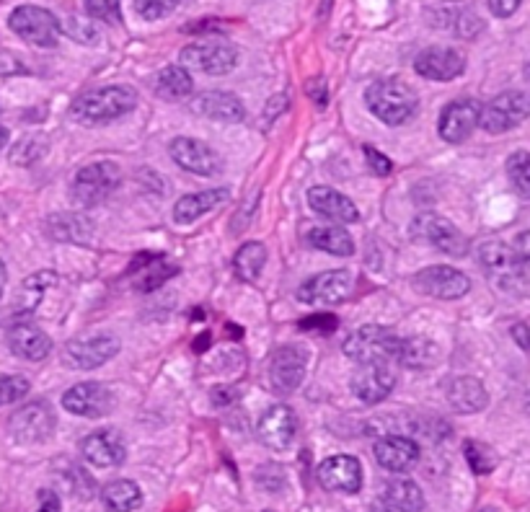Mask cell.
<instances>
[{
	"label": "cell",
	"instance_id": "obj_1",
	"mask_svg": "<svg viewBox=\"0 0 530 512\" xmlns=\"http://www.w3.org/2000/svg\"><path fill=\"white\" fill-rule=\"evenodd\" d=\"M476 259L494 288L507 295H518V298L528 295V256L518 254L515 246H507L502 241H487L479 246Z\"/></svg>",
	"mask_w": 530,
	"mask_h": 512
},
{
	"label": "cell",
	"instance_id": "obj_2",
	"mask_svg": "<svg viewBox=\"0 0 530 512\" xmlns=\"http://www.w3.org/2000/svg\"><path fill=\"white\" fill-rule=\"evenodd\" d=\"M138 107V91L132 86H104L86 91L73 101V117L83 125H109Z\"/></svg>",
	"mask_w": 530,
	"mask_h": 512
},
{
	"label": "cell",
	"instance_id": "obj_3",
	"mask_svg": "<svg viewBox=\"0 0 530 512\" xmlns=\"http://www.w3.org/2000/svg\"><path fill=\"white\" fill-rule=\"evenodd\" d=\"M365 104L375 119H381L391 127L406 125L419 109L414 88L406 86L399 78H381V81L370 83L365 91Z\"/></svg>",
	"mask_w": 530,
	"mask_h": 512
},
{
	"label": "cell",
	"instance_id": "obj_4",
	"mask_svg": "<svg viewBox=\"0 0 530 512\" xmlns=\"http://www.w3.org/2000/svg\"><path fill=\"white\" fill-rule=\"evenodd\" d=\"M401 342L404 337H399L393 329L386 326H360L357 331H352L350 337L344 339V355L355 360V363H388V360H399Z\"/></svg>",
	"mask_w": 530,
	"mask_h": 512
},
{
	"label": "cell",
	"instance_id": "obj_5",
	"mask_svg": "<svg viewBox=\"0 0 530 512\" xmlns=\"http://www.w3.org/2000/svg\"><path fill=\"white\" fill-rule=\"evenodd\" d=\"M119 187V166L112 161H99L83 166L73 179V200L83 207H96L106 202Z\"/></svg>",
	"mask_w": 530,
	"mask_h": 512
},
{
	"label": "cell",
	"instance_id": "obj_6",
	"mask_svg": "<svg viewBox=\"0 0 530 512\" xmlns=\"http://www.w3.org/2000/svg\"><path fill=\"white\" fill-rule=\"evenodd\" d=\"M530 112V101L525 91H505L492 99L487 107H481L479 125L489 135H502L512 127L523 125Z\"/></svg>",
	"mask_w": 530,
	"mask_h": 512
},
{
	"label": "cell",
	"instance_id": "obj_7",
	"mask_svg": "<svg viewBox=\"0 0 530 512\" xmlns=\"http://www.w3.org/2000/svg\"><path fill=\"white\" fill-rule=\"evenodd\" d=\"M8 26L24 42L37 44V47H55L57 39H60V21L47 8L19 6L8 16Z\"/></svg>",
	"mask_w": 530,
	"mask_h": 512
},
{
	"label": "cell",
	"instance_id": "obj_8",
	"mask_svg": "<svg viewBox=\"0 0 530 512\" xmlns=\"http://www.w3.org/2000/svg\"><path fill=\"white\" fill-rule=\"evenodd\" d=\"M412 236L422 244L435 246L448 256H466L468 254V238L458 231L450 220L440 218L435 213L417 215L412 223Z\"/></svg>",
	"mask_w": 530,
	"mask_h": 512
},
{
	"label": "cell",
	"instance_id": "obj_9",
	"mask_svg": "<svg viewBox=\"0 0 530 512\" xmlns=\"http://www.w3.org/2000/svg\"><path fill=\"white\" fill-rule=\"evenodd\" d=\"M352 288H355V280L347 269H326L321 275H313L311 280H306L298 288V300L300 303H308V306H337L342 300L350 298Z\"/></svg>",
	"mask_w": 530,
	"mask_h": 512
},
{
	"label": "cell",
	"instance_id": "obj_10",
	"mask_svg": "<svg viewBox=\"0 0 530 512\" xmlns=\"http://www.w3.org/2000/svg\"><path fill=\"white\" fill-rule=\"evenodd\" d=\"M414 288L437 300H458L471 290V280L450 264H432L414 275Z\"/></svg>",
	"mask_w": 530,
	"mask_h": 512
},
{
	"label": "cell",
	"instance_id": "obj_11",
	"mask_svg": "<svg viewBox=\"0 0 530 512\" xmlns=\"http://www.w3.org/2000/svg\"><path fill=\"white\" fill-rule=\"evenodd\" d=\"M181 63L192 70H202L207 75H228L238 63V52L233 44L220 39H205V42L189 44L181 52Z\"/></svg>",
	"mask_w": 530,
	"mask_h": 512
},
{
	"label": "cell",
	"instance_id": "obj_12",
	"mask_svg": "<svg viewBox=\"0 0 530 512\" xmlns=\"http://www.w3.org/2000/svg\"><path fill=\"white\" fill-rule=\"evenodd\" d=\"M55 409L47 401H32L11 417V435L19 443H47L55 435Z\"/></svg>",
	"mask_w": 530,
	"mask_h": 512
},
{
	"label": "cell",
	"instance_id": "obj_13",
	"mask_svg": "<svg viewBox=\"0 0 530 512\" xmlns=\"http://www.w3.org/2000/svg\"><path fill=\"white\" fill-rule=\"evenodd\" d=\"M119 352V339L112 334L75 339L65 344L63 363L70 370H96L106 365Z\"/></svg>",
	"mask_w": 530,
	"mask_h": 512
},
{
	"label": "cell",
	"instance_id": "obj_14",
	"mask_svg": "<svg viewBox=\"0 0 530 512\" xmlns=\"http://www.w3.org/2000/svg\"><path fill=\"white\" fill-rule=\"evenodd\" d=\"M308 368V352L300 344H285L272 355L269 363V381L277 394L287 396L298 391Z\"/></svg>",
	"mask_w": 530,
	"mask_h": 512
},
{
	"label": "cell",
	"instance_id": "obj_15",
	"mask_svg": "<svg viewBox=\"0 0 530 512\" xmlns=\"http://www.w3.org/2000/svg\"><path fill=\"white\" fill-rule=\"evenodd\" d=\"M63 406L75 417L99 419L114 409V394L104 383H75L63 394Z\"/></svg>",
	"mask_w": 530,
	"mask_h": 512
},
{
	"label": "cell",
	"instance_id": "obj_16",
	"mask_svg": "<svg viewBox=\"0 0 530 512\" xmlns=\"http://www.w3.org/2000/svg\"><path fill=\"white\" fill-rule=\"evenodd\" d=\"M481 107L474 99H458L443 109L437 119V132L440 138L450 145H458L471 138V132L479 127Z\"/></svg>",
	"mask_w": 530,
	"mask_h": 512
},
{
	"label": "cell",
	"instance_id": "obj_17",
	"mask_svg": "<svg viewBox=\"0 0 530 512\" xmlns=\"http://www.w3.org/2000/svg\"><path fill=\"white\" fill-rule=\"evenodd\" d=\"M169 153L174 158V163H179L181 169L197 176H215L223 169V161L218 158V153L202 140L194 138H176L171 140Z\"/></svg>",
	"mask_w": 530,
	"mask_h": 512
},
{
	"label": "cell",
	"instance_id": "obj_18",
	"mask_svg": "<svg viewBox=\"0 0 530 512\" xmlns=\"http://www.w3.org/2000/svg\"><path fill=\"white\" fill-rule=\"evenodd\" d=\"M396 375L386 363H362L352 375V394L365 404H381L391 396Z\"/></svg>",
	"mask_w": 530,
	"mask_h": 512
},
{
	"label": "cell",
	"instance_id": "obj_19",
	"mask_svg": "<svg viewBox=\"0 0 530 512\" xmlns=\"http://www.w3.org/2000/svg\"><path fill=\"white\" fill-rule=\"evenodd\" d=\"M318 484L329 492L355 494L362 487V466L355 456H331L318 466Z\"/></svg>",
	"mask_w": 530,
	"mask_h": 512
},
{
	"label": "cell",
	"instance_id": "obj_20",
	"mask_svg": "<svg viewBox=\"0 0 530 512\" xmlns=\"http://www.w3.org/2000/svg\"><path fill=\"white\" fill-rule=\"evenodd\" d=\"M373 453L375 461L391 474L412 471L419 463V456H422L419 445L412 438H404V435H386V438H381L373 445Z\"/></svg>",
	"mask_w": 530,
	"mask_h": 512
},
{
	"label": "cell",
	"instance_id": "obj_21",
	"mask_svg": "<svg viewBox=\"0 0 530 512\" xmlns=\"http://www.w3.org/2000/svg\"><path fill=\"white\" fill-rule=\"evenodd\" d=\"M298 435V419H295L293 409L285 404L269 406L267 412L259 419V438L267 448L285 450Z\"/></svg>",
	"mask_w": 530,
	"mask_h": 512
},
{
	"label": "cell",
	"instance_id": "obj_22",
	"mask_svg": "<svg viewBox=\"0 0 530 512\" xmlns=\"http://www.w3.org/2000/svg\"><path fill=\"white\" fill-rule=\"evenodd\" d=\"M81 453L88 463H94L99 469H109V466H119L127 458L125 438L117 430H96L91 432L81 445Z\"/></svg>",
	"mask_w": 530,
	"mask_h": 512
},
{
	"label": "cell",
	"instance_id": "obj_23",
	"mask_svg": "<svg viewBox=\"0 0 530 512\" xmlns=\"http://www.w3.org/2000/svg\"><path fill=\"white\" fill-rule=\"evenodd\" d=\"M466 68V60H463L461 52L456 50H445V47H430V50L419 52L417 60H414V70H417L422 78H430V81H456L458 75Z\"/></svg>",
	"mask_w": 530,
	"mask_h": 512
},
{
	"label": "cell",
	"instance_id": "obj_24",
	"mask_svg": "<svg viewBox=\"0 0 530 512\" xmlns=\"http://www.w3.org/2000/svg\"><path fill=\"white\" fill-rule=\"evenodd\" d=\"M308 205H311L313 213L324 215V218L334 220V223L350 225L360 220V213H357L355 202L331 187L308 189Z\"/></svg>",
	"mask_w": 530,
	"mask_h": 512
},
{
	"label": "cell",
	"instance_id": "obj_25",
	"mask_svg": "<svg viewBox=\"0 0 530 512\" xmlns=\"http://www.w3.org/2000/svg\"><path fill=\"white\" fill-rule=\"evenodd\" d=\"M445 399H448L453 412L474 414V412H481V409L487 406L489 394L479 378H471V375H458V378L448 381V386H445Z\"/></svg>",
	"mask_w": 530,
	"mask_h": 512
},
{
	"label": "cell",
	"instance_id": "obj_26",
	"mask_svg": "<svg viewBox=\"0 0 530 512\" xmlns=\"http://www.w3.org/2000/svg\"><path fill=\"white\" fill-rule=\"evenodd\" d=\"M8 347L21 360L39 363V360H44L52 352V339L39 326L24 321V324H16L8 331Z\"/></svg>",
	"mask_w": 530,
	"mask_h": 512
},
{
	"label": "cell",
	"instance_id": "obj_27",
	"mask_svg": "<svg viewBox=\"0 0 530 512\" xmlns=\"http://www.w3.org/2000/svg\"><path fill=\"white\" fill-rule=\"evenodd\" d=\"M192 112L215 122H244L246 109L241 99L225 91H205L192 101Z\"/></svg>",
	"mask_w": 530,
	"mask_h": 512
},
{
	"label": "cell",
	"instance_id": "obj_28",
	"mask_svg": "<svg viewBox=\"0 0 530 512\" xmlns=\"http://www.w3.org/2000/svg\"><path fill=\"white\" fill-rule=\"evenodd\" d=\"M138 269V290L140 293H153L156 288H161L163 282L171 280V277L179 272V267L163 259V254H138L135 262L130 264V272Z\"/></svg>",
	"mask_w": 530,
	"mask_h": 512
},
{
	"label": "cell",
	"instance_id": "obj_29",
	"mask_svg": "<svg viewBox=\"0 0 530 512\" xmlns=\"http://www.w3.org/2000/svg\"><path fill=\"white\" fill-rule=\"evenodd\" d=\"M228 189H205V192H194L181 197L174 205V220L179 225H189L194 220H200L202 215H207L210 210L223 205L228 200Z\"/></svg>",
	"mask_w": 530,
	"mask_h": 512
},
{
	"label": "cell",
	"instance_id": "obj_30",
	"mask_svg": "<svg viewBox=\"0 0 530 512\" xmlns=\"http://www.w3.org/2000/svg\"><path fill=\"white\" fill-rule=\"evenodd\" d=\"M383 502L396 512H422L424 494L412 479H393L383 489Z\"/></svg>",
	"mask_w": 530,
	"mask_h": 512
},
{
	"label": "cell",
	"instance_id": "obj_31",
	"mask_svg": "<svg viewBox=\"0 0 530 512\" xmlns=\"http://www.w3.org/2000/svg\"><path fill=\"white\" fill-rule=\"evenodd\" d=\"M101 502L109 512H132L138 510L140 502H143V492L135 481L114 479L101 489Z\"/></svg>",
	"mask_w": 530,
	"mask_h": 512
},
{
	"label": "cell",
	"instance_id": "obj_32",
	"mask_svg": "<svg viewBox=\"0 0 530 512\" xmlns=\"http://www.w3.org/2000/svg\"><path fill=\"white\" fill-rule=\"evenodd\" d=\"M308 244L318 251H326L331 256H352L355 254V241L344 228L337 225H326V228H311L308 231Z\"/></svg>",
	"mask_w": 530,
	"mask_h": 512
},
{
	"label": "cell",
	"instance_id": "obj_33",
	"mask_svg": "<svg viewBox=\"0 0 530 512\" xmlns=\"http://www.w3.org/2000/svg\"><path fill=\"white\" fill-rule=\"evenodd\" d=\"M192 88H194L192 75L181 68V65H169V68H163L156 78V94L166 101L187 99V96L192 94Z\"/></svg>",
	"mask_w": 530,
	"mask_h": 512
},
{
	"label": "cell",
	"instance_id": "obj_34",
	"mask_svg": "<svg viewBox=\"0 0 530 512\" xmlns=\"http://www.w3.org/2000/svg\"><path fill=\"white\" fill-rule=\"evenodd\" d=\"M264 264H267V249L262 244H256V241L241 246L236 251V259H233L236 275L246 282H254L256 277L262 275Z\"/></svg>",
	"mask_w": 530,
	"mask_h": 512
},
{
	"label": "cell",
	"instance_id": "obj_35",
	"mask_svg": "<svg viewBox=\"0 0 530 512\" xmlns=\"http://www.w3.org/2000/svg\"><path fill=\"white\" fill-rule=\"evenodd\" d=\"M437 357V344L424 337H409L401 342L399 363L406 368H427L435 363Z\"/></svg>",
	"mask_w": 530,
	"mask_h": 512
},
{
	"label": "cell",
	"instance_id": "obj_36",
	"mask_svg": "<svg viewBox=\"0 0 530 512\" xmlns=\"http://www.w3.org/2000/svg\"><path fill=\"white\" fill-rule=\"evenodd\" d=\"M463 456H466L468 466L476 471V474H489L497 466V456L489 445L479 443V440H466L463 445Z\"/></svg>",
	"mask_w": 530,
	"mask_h": 512
},
{
	"label": "cell",
	"instance_id": "obj_37",
	"mask_svg": "<svg viewBox=\"0 0 530 512\" xmlns=\"http://www.w3.org/2000/svg\"><path fill=\"white\" fill-rule=\"evenodd\" d=\"M507 174H510L512 187L518 189L520 197L530 194V161L525 150H515L507 161Z\"/></svg>",
	"mask_w": 530,
	"mask_h": 512
},
{
	"label": "cell",
	"instance_id": "obj_38",
	"mask_svg": "<svg viewBox=\"0 0 530 512\" xmlns=\"http://www.w3.org/2000/svg\"><path fill=\"white\" fill-rule=\"evenodd\" d=\"M52 225H55V236L52 238H60V241H83V238L91 233V223L83 218H78V215H57L55 220H52Z\"/></svg>",
	"mask_w": 530,
	"mask_h": 512
},
{
	"label": "cell",
	"instance_id": "obj_39",
	"mask_svg": "<svg viewBox=\"0 0 530 512\" xmlns=\"http://www.w3.org/2000/svg\"><path fill=\"white\" fill-rule=\"evenodd\" d=\"M55 282H57V275H52V272H39V275L29 277L24 288H21V306H24L26 311H34V306L39 303L44 290L52 288Z\"/></svg>",
	"mask_w": 530,
	"mask_h": 512
},
{
	"label": "cell",
	"instance_id": "obj_40",
	"mask_svg": "<svg viewBox=\"0 0 530 512\" xmlns=\"http://www.w3.org/2000/svg\"><path fill=\"white\" fill-rule=\"evenodd\" d=\"M60 32H65L70 39H75V42H81V44L99 42V29H96L94 21L86 19V16H68L65 24L60 26Z\"/></svg>",
	"mask_w": 530,
	"mask_h": 512
},
{
	"label": "cell",
	"instance_id": "obj_41",
	"mask_svg": "<svg viewBox=\"0 0 530 512\" xmlns=\"http://www.w3.org/2000/svg\"><path fill=\"white\" fill-rule=\"evenodd\" d=\"M29 381L24 375H3L0 378V406L13 404V401H21L29 394Z\"/></svg>",
	"mask_w": 530,
	"mask_h": 512
},
{
	"label": "cell",
	"instance_id": "obj_42",
	"mask_svg": "<svg viewBox=\"0 0 530 512\" xmlns=\"http://www.w3.org/2000/svg\"><path fill=\"white\" fill-rule=\"evenodd\" d=\"M181 0H135V11L143 16L145 21H161L174 13Z\"/></svg>",
	"mask_w": 530,
	"mask_h": 512
},
{
	"label": "cell",
	"instance_id": "obj_43",
	"mask_svg": "<svg viewBox=\"0 0 530 512\" xmlns=\"http://www.w3.org/2000/svg\"><path fill=\"white\" fill-rule=\"evenodd\" d=\"M91 19L114 21L119 16V0H83Z\"/></svg>",
	"mask_w": 530,
	"mask_h": 512
},
{
	"label": "cell",
	"instance_id": "obj_44",
	"mask_svg": "<svg viewBox=\"0 0 530 512\" xmlns=\"http://www.w3.org/2000/svg\"><path fill=\"white\" fill-rule=\"evenodd\" d=\"M362 153H365V161H368V166H370V171H373L375 176H388L391 174V161H388L386 156H383L381 150L378 148H373V145H365V148H362Z\"/></svg>",
	"mask_w": 530,
	"mask_h": 512
},
{
	"label": "cell",
	"instance_id": "obj_45",
	"mask_svg": "<svg viewBox=\"0 0 530 512\" xmlns=\"http://www.w3.org/2000/svg\"><path fill=\"white\" fill-rule=\"evenodd\" d=\"M339 326L337 316H331V313H318V316H308V319L300 321V329H313V331H334Z\"/></svg>",
	"mask_w": 530,
	"mask_h": 512
},
{
	"label": "cell",
	"instance_id": "obj_46",
	"mask_svg": "<svg viewBox=\"0 0 530 512\" xmlns=\"http://www.w3.org/2000/svg\"><path fill=\"white\" fill-rule=\"evenodd\" d=\"M487 3L489 11H492L497 19H507V16H512V13L518 11L523 0H487Z\"/></svg>",
	"mask_w": 530,
	"mask_h": 512
},
{
	"label": "cell",
	"instance_id": "obj_47",
	"mask_svg": "<svg viewBox=\"0 0 530 512\" xmlns=\"http://www.w3.org/2000/svg\"><path fill=\"white\" fill-rule=\"evenodd\" d=\"M39 502H42V507L37 512H60V500H57V494L52 489H42Z\"/></svg>",
	"mask_w": 530,
	"mask_h": 512
},
{
	"label": "cell",
	"instance_id": "obj_48",
	"mask_svg": "<svg viewBox=\"0 0 530 512\" xmlns=\"http://www.w3.org/2000/svg\"><path fill=\"white\" fill-rule=\"evenodd\" d=\"M308 96L316 101L318 107H324L326 104V83L324 81H311L308 83Z\"/></svg>",
	"mask_w": 530,
	"mask_h": 512
},
{
	"label": "cell",
	"instance_id": "obj_49",
	"mask_svg": "<svg viewBox=\"0 0 530 512\" xmlns=\"http://www.w3.org/2000/svg\"><path fill=\"white\" fill-rule=\"evenodd\" d=\"M510 331H512V337L518 339V344L525 350V347H528V326H525V324H515Z\"/></svg>",
	"mask_w": 530,
	"mask_h": 512
},
{
	"label": "cell",
	"instance_id": "obj_50",
	"mask_svg": "<svg viewBox=\"0 0 530 512\" xmlns=\"http://www.w3.org/2000/svg\"><path fill=\"white\" fill-rule=\"evenodd\" d=\"M6 264L0 262V298H3V290H6Z\"/></svg>",
	"mask_w": 530,
	"mask_h": 512
},
{
	"label": "cell",
	"instance_id": "obj_51",
	"mask_svg": "<svg viewBox=\"0 0 530 512\" xmlns=\"http://www.w3.org/2000/svg\"><path fill=\"white\" fill-rule=\"evenodd\" d=\"M370 512H396V510H391V507H388L386 502H375V505L370 507Z\"/></svg>",
	"mask_w": 530,
	"mask_h": 512
},
{
	"label": "cell",
	"instance_id": "obj_52",
	"mask_svg": "<svg viewBox=\"0 0 530 512\" xmlns=\"http://www.w3.org/2000/svg\"><path fill=\"white\" fill-rule=\"evenodd\" d=\"M6 143H8V130L3 125H0V150L6 148Z\"/></svg>",
	"mask_w": 530,
	"mask_h": 512
},
{
	"label": "cell",
	"instance_id": "obj_53",
	"mask_svg": "<svg viewBox=\"0 0 530 512\" xmlns=\"http://www.w3.org/2000/svg\"><path fill=\"white\" fill-rule=\"evenodd\" d=\"M445 3H456V0H445Z\"/></svg>",
	"mask_w": 530,
	"mask_h": 512
}]
</instances>
